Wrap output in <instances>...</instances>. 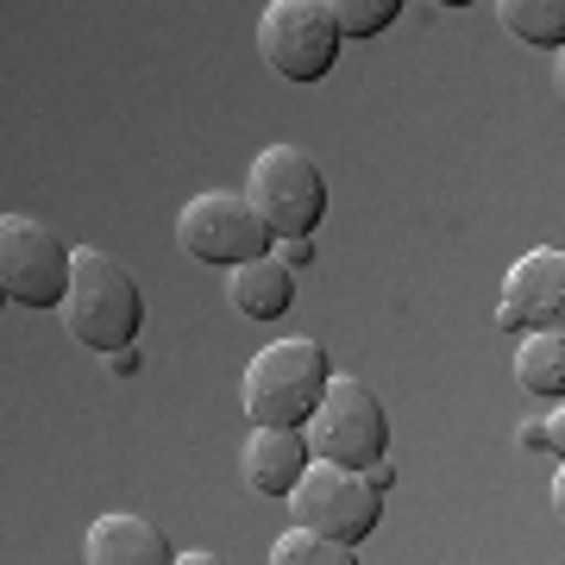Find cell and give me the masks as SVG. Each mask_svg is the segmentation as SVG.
<instances>
[{
    "instance_id": "6da1fadb",
    "label": "cell",
    "mask_w": 565,
    "mask_h": 565,
    "mask_svg": "<svg viewBox=\"0 0 565 565\" xmlns=\"http://www.w3.org/2000/svg\"><path fill=\"white\" fill-rule=\"evenodd\" d=\"M57 308H63V333L82 352H95V359L126 352L145 327V296L132 282V270L114 264L107 252H95V245L70 252V289H63Z\"/></svg>"
},
{
    "instance_id": "7a4b0ae2",
    "label": "cell",
    "mask_w": 565,
    "mask_h": 565,
    "mask_svg": "<svg viewBox=\"0 0 565 565\" xmlns=\"http://www.w3.org/2000/svg\"><path fill=\"white\" fill-rule=\"evenodd\" d=\"M327 377H333V364H327V345L321 340H270L258 359L245 364V415L252 427H302L321 403Z\"/></svg>"
},
{
    "instance_id": "3957f363",
    "label": "cell",
    "mask_w": 565,
    "mask_h": 565,
    "mask_svg": "<svg viewBox=\"0 0 565 565\" xmlns=\"http://www.w3.org/2000/svg\"><path fill=\"white\" fill-rule=\"evenodd\" d=\"M308 459L315 465H345V471H364L390 452V415L377 403V390L359 384V377H327L315 415L302 422Z\"/></svg>"
},
{
    "instance_id": "277c9868",
    "label": "cell",
    "mask_w": 565,
    "mask_h": 565,
    "mask_svg": "<svg viewBox=\"0 0 565 565\" xmlns=\"http://www.w3.org/2000/svg\"><path fill=\"white\" fill-rule=\"evenodd\" d=\"M245 202L270 239H315V226L327 214L321 163L302 145H264L252 158V177H245Z\"/></svg>"
},
{
    "instance_id": "5b68a950",
    "label": "cell",
    "mask_w": 565,
    "mask_h": 565,
    "mask_svg": "<svg viewBox=\"0 0 565 565\" xmlns=\"http://www.w3.org/2000/svg\"><path fill=\"white\" fill-rule=\"evenodd\" d=\"M282 503L296 509V527L327 534V541H340V546H359L364 534H377V522H384V497L364 484V471H345V465H308L302 484L289 490Z\"/></svg>"
},
{
    "instance_id": "8992f818",
    "label": "cell",
    "mask_w": 565,
    "mask_h": 565,
    "mask_svg": "<svg viewBox=\"0 0 565 565\" xmlns=\"http://www.w3.org/2000/svg\"><path fill=\"white\" fill-rule=\"evenodd\" d=\"M177 245H182V258L226 264V270H239V264H252V258H270V233H264V221L252 214V202L233 195V189H207V195H195V202L182 207Z\"/></svg>"
},
{
    "instance_id": "52a82bcc",
    "label": "cell",
    "mask_w": 565,
    "mask_h": 565,
    "mask_svg": "<svg viewBox=\"0 0 565 565\" xmlns=\"http://www.w3.org/2000/svg\"><path fill=\"white\" fill-rule=\"evenodd\" d=\"M0 289L20 308H57L70 289V245L39 214H0Z\"/></svg>"
},
{
    "instance_id": "ba28073f",
    "label": "cell",
    "mask_w": 565,
    "mask_h": 565,
    "mask_svg": "<svg viewBox=\"0 0 565 565\" xmlns=\"http://www.w3.org/2000/svg\"><path fill=\"white\" fill-rule=\"evenodd\" d=\"M258 51L282 82H321L340 57L327 0H270L258 13Z\"/></svg>"
},
{
    "instance_id": "9c48e42d",
    "label": "cell",
    "mask_w": 565,
    "mask_h": 565,
    "mask_svg": "<svg viewBox=\"0 0 565 565\" xmlns=\"http://www.w3.org/2000/svg\"><path fill=\"white\" fill-rule=\"evenodd\" d=\"M497 321L527 327V333H553L565 321V252L559 245H534L509 270L503 296H497Z\"/></svg>"
},
{
    "instance_id": "30bf717a",
    "label": "cell",
    "mask_w": 565,
    "mask_h": 565,
    "mask_svg": "<svg viewBox=\"0 0 565 565\" xmlns=\"http://www.w3.org/2000/svg\"><path fill=\"white\" fill-rule=\"evenodd\" d=\"M82 565H177V546L158 522H145L132 509H114L88 527L82 541Z\"/></svg>"
},
{
    "instance_id": "8fae6325",
    "label": "cell",
    "mask_w": 565,
    "mask_h": 565,
    "mask_svg": "<svg viewBox=\"0 0 565 565\" xmlns=\"http://www.w3.org/2000/svg\"><path fill=\"white\" fill-rule=\"evenodd\" d=\"M308 465L315 459H308L302 427H252V440H245V484L258 497H289L302 484Z\"/></svg>"
},
{
    "instance_id": "7c38bea8",
    "label": "cell",
    "mask_w": 565,
    "mask_h": 565,
    "mask_svg": "<svg viewBox=\"0 0 565 565\" xmlns=\"http://www.w3.org/2000/svg\"><path fill=\"white\" fill-rule=\"evenodd\" d=\"M226 296H233V308L245 321H277L296 302V270H282L277 258H252L226 277Z\"/></svg>"
},
{
    "instance_id": "4fadbf2b",
    "label": "cell",
    "mask_w": 565,
    "mask_h": 565,
    "mask_svg": "<svg viewBox=\"0 0 565 565\" xmlns=\"http://www.w3.org/2000/svg\"><path fill=\"white\" fill-rule=\"evenodd\" d=\"M515 384L541 403H559L565 396V333H527L522 352H515Z\"/></svg>"
},
{
    "instance_id": "5bb4252c",
    "label": "cell",
    "mask_w": 565,
    "mask_h": 565,
    "mask_svg": "<svg viewBox=\"0 0 565 565\" xmlns=\"http://www.w3.org/2000/svg\"><path fill=\"white\" fill-rule=\"evenodd\" d=\"M497 20L527 44H546V51H559L565 44V7L559 0H503L497 7Z\"/></svg>"
},
{
    "instance_id": "9a60e30c",
    "label": "cell",
    "mask_w": 565,
    "mask_h": 565,
    "mask_svg": "<svg viewBox=\"0 0 565 565\" xmlns=\"http://www.w3.org/2000/svg\"><path fill=\"white\" fill-rule=\"evenodd\" d=\"M327 13H333V32L340 39H377V32L396 25L403 0H327Z\"/></svg>"
},
{
    "instance_id": "2e32d148",
    "label": "cell",
    "mask_w": 565,
    "mask_h": 565,
    "mask_svg": "<svg viewBox=\"0 0 565 565\" xmlns=\"http://www.w3.org/2000/svg\"><path fill=\"white\" fill-rule=\"evenodd\" d=\"M270 565H359V559H352V546L327 541V534L289 527V534H277V546H270Z\"/></svg>"
},
{
    "instance_id": "e0dca14e",
    "label": "cell",
    "mask_w": 565,
    "mask_h": 565,
    "mask_svg": "<svg viewBox=\"0 0 565 565\" xmlns=\"http://www.w3.org/2000/svg\"><path fill=\"white\" fill-rule=\"evenodd\" d=\"M522 446L559 459V452H565V422H559V415H527V422H522Z\"/></svg>"
},
{
    "instance_id": "ac0fdd59",
    "label": "cell",
    "mask_w": 565,
    "mask_h": 565,
    "mask_svg": "<svg viewBox=\"0 0 565 565\" xmlns=\"http://www.w3.org/2000/svg\"><path fill=\"white\" fill-rule=\"evenodd\" d=\"M270 258L282 270H302V264H315V239H270Z\"/></svg>"
},
{
    "instance_id": "d6986e66",
    "label": "cell",
    "mask_w": 565,
    "mask_h": 565,
    "mask_svg": "<svg viewBox=\"0 0 565 565\" xmlns=\"http://www.w3.org/2000/svg\"><path fill=\"white\" fill-rule=\"evenodd\" d=\"M364 484H371L377 497H384V490L396 484V465H384V459H377V465H364Z\"/></svg>"
},
{
    "instance_id": "ffe728a7",
    "label": "cell",
    "mask_w": 565,
    "mask_h": 565,
    "mask_svg": "<svg viewBox=\"0 0 565 565\" xmlns=\"http://www.w3.org/2000/svg\"><path fill=\"white\" fill-rule=\"evenodd\" d=\"M107 364H114V377H132V371H139V352L126 345V352H114V359H107Z\"/></svg>"
},
{
    "instance_id": "44dd1931",
    "label": "cell",
    "mask_w": 565,
    "mask_h": 565,
    "mask_svg": "<svg viewBox=\"0 0 565 565\" xmlns=\"http://www.w3.org/2000/svg\"><path fill=\"white\" fill-rule=\"evenodd\" d=\"M177 565H226L221 553H202V546H195V553H177Z\"/></svg>"
},
{
    "instance_id": "7402d4cb",
    "label": "cell",
    "mask_w": 565,
    "mask_h": 565,
    "mask_svg": "<svg viewBox=\"0 0 565 565\" xmlns=\"http://www.w3.org/2000/svg\"><path fill=\"white\" fill-rule=\"evenodd\" d=\"M0 308H7V289H0Z\"/></svg>"
}]
</instances>
